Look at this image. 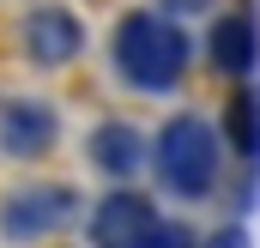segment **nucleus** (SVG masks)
Wrapping results in <instances>:
<instances>
[{
  "label": "nucleus",
  "instance_id": "nucleus-3",
  "mask_svg": "<svg viewBox=\"0 0 260 248\" xmlns=\"http://www.w3.org/2000/svg\"><path fill=\"white\" fill-rule=\"evenodd\" d=\"M79 212H85V194L73 182H24L12 194H0V242L37 248L49 236H61Z\"/></svg>",
  "mask_w": 260,
  "mask_h": 248
},
{
  "label": "nucleus",
  "instance_id": "nucleus-8",
  "mask_svg": "<svg viewBox=\"0 0 260 248\" xmlns=\"http://www.w3.org/2000/svg\"><path fill=\"white\" fill-rule=\"evenodd\" d=\"M206 61L224 79L248 85V73L260 67V18L254 12H218L212 30H206Z\"/></svg>",
  "mask_w": 260,
  "mask_h": 248
},
{
  "label": "nucleus",
  "instance_id": "nucleus-10",
  "mask_svg": "<svg viewBox=\"0 0 260 248\" xmlns=\"http://www.w3.org/2000/svg\"><path fill=\"white\" fill-rule=\"evenodd\" d=\"M139 248H200V242H194V230H188V224H176V218H157V224L139 236Z\"/></svg>",
  "mask_w": 260,
  "mask_h": 248
},
{
  "label": "nucleus",
  "instance_id": "nucleus-5",
  "mask_svg": "<svg viewBox=\"0 0 260 248\" xmlns=\"http://www.w3.org/2000/svg\"><path fill=\"white\" fill-rule=\"evenodd\" d=\"M18 37H24L30 67H43V73H61V67H73L85 55V18L73 6H30Z\"/></svg>",
  "mask_w": 260,
  "mask_h": 248
},
{
  "label": "nucleus",
  "instance_id": "nucleus-9",
  "mask_svg": "<svg viewBox=\"0 0 260 248\" xmlns=\"http://www.w3.org/2000/svg\"><path fill=\"white\" fill-rule=\"evenodd\" d=\"M224 139L242 158V170H254V188H260V91L254 85H236V97L224 109Z\"/></svg>",
  "mask_w": 260,
  "mask_h": 248
},
{
  "label": "nucleus",
  "instance_id": "nucleus-7",
  "mask_svg": "<svg viewBox=\"0 0 260 248\" xmlns=\"http://www.w3.org/2000/svg\"><path fill=\"white\" fill-rule=\"evenodd\" d=\"M85 158H91V170L97 176H109L115 188H127L145 164H151V145H145V133L121 115H109V121L91 127V139H85Z\"/></svg>",
  "mask_w": 260,
  "mask_h": 248
},
{
  "label": "nucleus",
  "instance_id": "nucleus-11",
  "mask_svg": "<svg viewBox=\"0 0 260 248\" xmlns=\"http://www.w3.org/2000/svg\"><path fill=\"white\" fill-rule=\"evenodd\" d=\"M200 248H254V242H248V230H242V224H224V230H212Z\"/></svg>",
  "mask_w": 260,
  "mask_h": 248
},
{
  "label": "nucleus",
  "instance_id": "nucleus-2",
  "mask_svg": "<svg viewBox=\"0 0 260 248\" xmlns=\"http://www.w3.org/2000/svg\"><path fill=\"white\" fill-rule=\"evenodd\" d=\"M151 176L170 200H188V206L212 200L224 182V133L194 109L170 115L151 139Z\"/></svg>",
  "mask_w": 260,
  "mask_h": 248
},
{
  "label": "nucleus",
  "instance_id": "nucleus-1",
  "mask_svg": "<svg viewBox=\"0 0 260 248\" xmlns=\"http://www.w3.org/2000/svg\"><path fill=\"white\" fill-rule=\"evenodd\" d=\"M109 67L139 97H170V91H182V79L194 67V37L170 12H145V6L121 12L109 30Z\"/></svg>",
  "mask_w": 260,
  "mask_h": 248
},
{
  "label": "nucleus",
  "instance_id": "nucleus-4",
  "mask_svg": "<svg viewBox=\"0 0 260 248\" xmlns=\"http://www.w3.org/2000/svg\"><path fill=\"white\" fill-rule=\"evenodd\" d=\"M61 145V115L43 97H12L0 103V158L6 164H43Z\"/></svg>",
  "mask_w": 260,
  "mask_h": 248
},
{
  "label": "nucleus",
  "instance_id": "nucleus-12",
  "mask_svg": "<svg viewBox=\"0 0 260 248\" xmlns=\"http://www.w3.org/2000/svg\"><path fill=\"white\" fill-rule=\"evenodd\" d=\"M157 6H164V12H170V18H176V12H200V6H206V0H157Z\"/></svg>",
  "mask_w": 260,
  "mask_h": 248
},
{
  "label": "nucleus",
  "instance_id": "nucleus-6",
  "mask_svg": "<svg viewBox=\"0 0 260 248\" xmlns=\"http://www.w3.org/2000/svg\"><path fill=\"white\" fill-rule=\"evenodd\" d=\"M157 218H164V212H157L145 194H133V188H109V194L91 206L85 236H91V248H139V236H145Z\"/></svg>",
  "mask_w": 260,
  "mask_h": 248
}]
</instances>
